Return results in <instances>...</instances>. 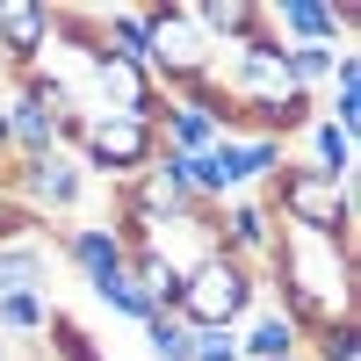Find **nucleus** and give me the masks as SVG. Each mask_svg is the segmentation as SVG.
I'll list each match as a JSON object with an SVG mask.
<instances>
[{
    "instance_id": "f257e3e1",
    "label": "nucleus",
    "mask_w": 361,
    "mask_h": 361,
    "mask_svg": "<svg viewBox=\"0 0 361 361\" xmlns=\"http://www.w3.org/2000/svg\"><path fill=\"white\" fill-rule=\"evenodd\" d=\"M260 289H275V311L296 333L340 325V318H354V246L275 224V253L260 267Z\"/></svg>"
},
{
    "instance_id": "f03ea898",
    "label": "nucleus",
    "mask_w": 361,
    "mask_h": 361,
    "mask_svg": "<svg viewBox=\"0 0 361 361\" xmlns=\"http://www.w3.org/2000/svg\"><path fill=\"white\" fill-rule=\"evenodd\" d=\"M260 304H267L260 267L231 260V253H209V260H195L188 275H180V304H173V318L188 325V333H238V325H246V311H260Z\"/></svg>"
},
{
    "instance_id": "7ed1b4c3",
    "label": "nucleus",
    "mask_w": 361,
    "mask_h": 361,
    "mask_svg": "<svg viewBox=\"0 0 361 361\" xmlns=\"http://www.w3.org/2000/svg\"><path fill=\"white\" fill-rule=\"evenodd\" d=\"M260 202L275 209V224H296V231H318V238L354 246V195H347V180H325L304 159H282L275 180L260 188Z\"/></svg>"
},
{
    "instance_id": "20e7f679",
    "label": "nucleus",
    "mask_w": 361,
    "mask_h": 361,
    "mask_svg": "<svg viewBox=\"0 0 361 361\" xmlns=\"http://www.w3.org/2000/svg\"><path fill=\"white\" fill-rule=\"evenodd\" d=\"M145 15V73H152L159 94H173V87L202 80L209 66H217V51H209V37L195 29V15L180 8V0H152Z\"/></svg>"
},
{
    "instance_id": "39448f33",
    "label": "nucleus",
    "mask_w": 361,
    "mask_h": 361,
    "mask_svg": "<svg viewBox=\"0 0 361 361\" xmlns=\"http://www.w3.org/2000/svg\"><path fill=\"white\" fill-rule=\"evenodd\" d=\"M73 159L102 180H137L145 166L159 159V130L145 116H109V109H87L80 116V137H73Z\"/></svg>"
},
{
    "instance_id": "423d86ee",
    "label": "nucleus",
    "mask_w": 361,
    "mask_h": 361,
    "mask_svg": "<svg viewBox=\"0 0 361 361\" xmlns=\"http://www.w3.org/2000/svg\"><path fill=\"white\" fill-rule=\"evenodd\" d=\"M87 180L94 173H87L73 152H44V159H8L0 166V195L15 209H29L37 224H51V217H80Z\"/></svg>"
},
{
    "instance_id": "0eeeda50",
    "label": "nucleus",
    "mask_w": 361,
    "mask_h": 361,
    "mask_svg": "<svg viewBox=\"0 0 361 361\" xmlns=\"http://www.w3.org/2000/svg\"><path fill=\"white\" fill-rule=\"evenodd\" d=\"M209 231H217V253L246 260V267H267V253H275V209H267L260 195H231L209 209Z\"/></svg>"
},
{
    "instance_id": "6e6552de",
    "label": "nucleus",
    "mask_w": 361,
    "mask_h": 361,
    "mask_svg": "<svg viewBox=\"0 0 361 361\" xmlns=\"http://www.w3.org/2000/svg\"><path fill=\"white\" fill-rule=\"evenodd\" d=\"M260 15H267V29H275L282 44H333V51H347V37H354V15L333 8V0H275V8H260Z\"/></svg>"
},
{
    "instance_id": "1a4fd4ad",
    "label": "nucleus",
    "mask_w": 361,
    "mask_h": 361,
    "mask_svg": "<svg viewBox=\"0 0 361 361\" xmlns=\"http://www.w3.org/2000/svg\"><path fill=\"white\" fill-rule=\"evenodd\" d=\"M209 159H217V173H224V188H231V195H260L267 180H275V166L289 159V145L238 130V137H217V145H209Z\"/></svg>"
},
{
    "instance_id": "9d476101",
    "label": "nucleus",
    "mask_w": 361,
    "mask_h": 361,
    "mask_svg": "<svg viewBox=\"0 0 361 361\" xmlns=\"http://www.w3.org/2000/svg\"><path fill=\"white\" fill-rule=\"evenodd\" d=\"M51 44V8L44 0H0V73H29Z\"/></svg>"
},
{
    "instance_id": "9b49d317",
    "label": "nucleus",
    "mask_w": 361,
    "mask_h": 361,
    "mask_svg": "<svg viewBox=\"0 0 361 361\" xmlns=\"http://www.w3.org/2000/svg\"><path fill=\"white\" fill-rule=\"evenodd\" d=\"M58 253L80 267V282H87V289L130 267V246L116 238V224H66V231H58Z\"/></svg>"
},
{
    "instance_id": "f8f14e48",
    "label": "nucleus",
    "mask_w": 361,
    "mask_h": 361,
    "mask_svg": "<svg viewBox=\"0 0 361 361\" xmlns=\"http://www.w3.org/2000/svg\"><path fill=\"white\" fill-rule=\"evenodd\" d=\"M238 361H296L304 354V333L275 311V304H260V311H246V325H238Z\"/></svg>"
},
{
    "instance_id": "ddd939ff",
    "label": "nucleus",
    "mask_w": 361,
    "mask_h": 361,
    "mask_svg": "<svg viewBox=\"0 0 361 361\" xmlns=\"http://www.w3.org/2000/svg\"><path fill=\"white\" fill-rule=\"evenodd\" d=\"M188 15H195V29L209 37V51H231V44H246L253 29L267 22V15H260V0H195Z\"/></svg>"
},
{
    "instance_id": "4468645a",
    "label": "nucleus",
    "mask_w": 361,
    "mask_h": 361,
    "mask_svg": "<svg viewBox=\"0 0 361 361\" xmlns=\"http://www.w3.org/2000/svg\"><path fill=\"white\" fill-rule=\"evenodd\" d=\"M44 282H51V253L37 246V238L0 246V296H15V289H44Z\"/></svg>"
},
{
    "instance_id": "2eb2a0df",
    "label": "nucleus",
    "mask_w": 361,
    "mask_h": 361,
    "mask_svg": "<svg viewBox=\"0 0 361 361\" xmlns=\"http://www.w3.org/2000/svg\"><path fill=\"white\" fill-rule=\"evenodd\" d=\"M44 325H51V296H44V289L0 296V340H37Z\"/></svg>"
},
{
    "instance_id": "dca6fc26",
    "label": "nucleus",
    "mask_w": 361,
    "mask_h": 361,
    "mask_svg": "<svg viewBox=\"0 0 361 361\" xmlns=\"http://www.w3.org/2000/svg\"><path fill=\"white\" fill-rule=\"evenodd\" d=\"M130 282H137V296H145L152 311H173V304H180V275H173L159 253H130Z\"/></svg>"
},
{
    "instance_id": "f3484780",
    "label": "nucleus",
    "mask_w": 361,
    "mask_h": 361,
    "mask_svg": "<svg viewBox=\"0 0 361 361\" xmlns=\"http://www.w3.org/2000/svg\"><path fill=\"white\" fill-rule=\"evenodd\" d=\"M304 361H361V318H340V325L304 333Z\"/></svg>"
},
{
    "instance_id": "a211bd4d",
    "label": "nucleus",
    "mask_w": 361,
    "mask_h": 361,
    "mask_svg": "<svg viewBox=\"0 0 361 361\" xmlns=\"http://www.w3.org/2000/svg\"><path fill=\"white\" fill-rule=\"evenodd\" d=\"M44 340H51V361H102V340L87 333L80 318H66V311H51V325H44Z\"/></svg>"
},
{
    "instance_id": "6ab92c4d",
    "label": "nucleus",
    "mask_w": 361,
    "mask_h": 361,
    "mask_svg": "<svg viewBox=\"0 0 361 361\" xmlns=\"http://www.w3.org/2000/svg\"><path fill=\"white\" fill-rule=\"evenodd\" d=\"M145 340H152L159 361H188V340H195V333H188L173 311H159V318H145Z\"/></svg>"
},
{
    "instance_id": "aec40b11",
    "label": "nucleus",
    "mask_w": 361,
    "mask_h": 361,
    "mask_svg": "<svg viewBox=\"0 0 361 361\" xmlns=\"http://www.w3.org/2000/svg\"><path fill=\"white\" fill-rule=\"evenodd\" d=\"M188 361H238V340L231 333H195L188 340Z\"/></svg>"
},
{
    "instance_id": "412c9836",
    "label": "nucleus",
    "mask_w": 361,
    "mask_h": 361,
    "mask_svg": "<svg viewBox=\"0 0 361 361\" xmlns=\"http://www.w3.org/2000/svg\"><path fill=\"white\" fill-rule=\"evenodd\" d=\"M0 166H8V109H0Z\"/></svg>"
},
{
    "instance_id": "4be33fe9",
    "label": "nucleus",
    "mask_w": 361,
    "mask_h": 361,
    "mask_svg": "<svg viewBox=\"0 0 361 361\" xmlns=\"http://www.w3.org/2000/svg\"><path fill=\"white\" fill-rule=\"evenodd\" d=\"M0 361H8V340H0Z\"/></svg>"
},
{
    "instance_id": "5701e85b",
    "label": "nucleus",
    "mask_w": 361,
    "mask_h": 361,
    "mask_svg": "<svg viewBox=\"0 0 361 361\" xmlns=\"http://www.w3.org/2000/svg\"><path fill=\"white\" fill-rule=\"evenodd\" d=\"M296 361H304V354H296Z\"/></svg>"
}]
</instances>
